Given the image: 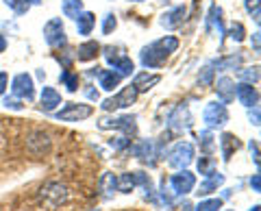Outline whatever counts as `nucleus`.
Listing matches in <instances>:
<instances>
[{"instance_id":"1","label":"nucleus","mask_w":261,"mask_h":211,"mask_svg":"<svg viewBox=\"0 0 261 211\" xmlns=\"http://www.w3.org/2000/svg\"><path fill=\"white\" fill-rule=\"evenodd\" d=\"M176 48H178V39L172 37V35H166V37L157 39V42H152L150 46L142 48L140 61H142L144 68H161L163 63H166V59L176 50Z\"/></svg>"},{"instance_id":"2","label":"nucleus","mask_w":261,"mask_h":211,"mask_svg":"<svg viewBox=\"0 0 261 211\" xmlns=\"http://www.w3.org/2000/svg\"><path fill=\"white\" fill-rule=\"evenodd\" d=\"M68 200H70V190L61 183L50 181V183H44L42 190H39V202H44V207L48 209H57L65 205Z\"/></svg>"},{"instance_id":"3","label":"nucleus","mask_w":261,"mask_h":211,"mask_svg":"<svg viewBox=\"0 0 261 211\" xmlns=\"http://www.w3.org/2000/svg\"><path fill=\"white\" fill-rule=\"evenodd\" d=\"M137 96H140V92H137V89H135L133 85H128V87H124V89H122L120 94L111 96V98H105V100H102V104H100V107H102L105 111L126 109V107H130V104H135Z\"/></svg>"},{"instance_id":"4","label":"nucleus","mask_w":261,"mask_h":211,"mask_svg":"<svg viewBox=\"0 0 261 211\" xmlns=\"http://www.w3.org/2000/svg\"><path fill=\"white\" fill-rule=\"evenodd\" d=\"M194 155H196V150H194V146L190 142H178V144H174V148L170 150L168 164L172 168L183 170L194 161Z\"/></svg>"},{"instance_id":"5","label":"nucleus","mask_w":261,"mask_h":211,"mask_svg":"<svg viewBox=\"0 0 261 211\" xmlns=\"http://www.w3.org/2000/svg\"><path fill=\"white\" fill-rule=\"evenodd\" d=\"M98 126L102 131H109V128H118V131H124L128 137L137 133V118L135 116H118V118H100L98 120Z\"/></svg>"},{"instance_id":"6","label":"nucleus","mask_w":261,"mask_h":211,"mask_svg":"<svg viewBox=\"0 0 261 211\" xmlns=\"http://www.w3.org/2000/svg\"><path fill=\"white\" fill-rule=\"evenodd\" d=\"M44 37H46V44L50 48H61L68 44V35H65V29L59 18H53L46 22L44 27Z\"/></svg>"},{"instance_id":"7","label":"nucleus","mask_w":261,"mask_h":211,"mask_svg":"<svg viewBox=\"0 0 261 211\" xmlns=\"http://www.w3.org/2000/svg\"><path fill=\"white\" fill-rule=\"evenodd\" d=\"M202 120H205L207 128H218L228 122V111L224 102H209L205 111H202Z\"/></svg>"},{"instance_id":"8","label":"nucleus","mask_w":261,"mask_h":211,"mask_svg":"<svg viewBox=\"0 0 261 211\" xmlns=\"http://www.w3.org/2000/svg\"><path fill=\"white\" fill-rule=\"evenodd\" d=\"M94 113V109L89 104H79V102H70L65 104L61 111H57V120H63V122H81V120H87Z\"/></svg>"},{"instance_id":"9","label":"nucleus","mask_w":261,"mask_h":211,"mask_svg":"<svg viewBox=\"0 0 261 211\" xmlns=\"http://www.w3.org/2000/svg\"><path fill=\"white\" fill-rule=\"evenodd\" d=\"M11 94L15 98H22V100H33L35 96V83H33V76L31 74H18L11 81Z\"/></svg>"},{"instance_id":"10","label":"nucleus","mask_w":261,"mask_h":211,"mask_svg":"<svg viewBox=\"0 0 261 211\" xmlns=\"http://www.w3.org/2000/svg\"><path fill=\"white\" fill-rule=\"evenodd\" d=\"M170 128H172L174 133H183L187 131V128L192 126V113H190V107L183 102V104H178V107L170 113Z\"/></svg>"},{"instance_id":"11","label":"nucleus","mask_w":261,"mask_h":211,"mask_svg":"<svg viewBox=\"0 0 261 211\" xmlns=\"http://www.w3.org/2000/svg\"><path fill=\"white\" fill-rule=\"evenodd\" d=\"M27 148L35 157H42V155H46V152L50 150V137H48L44 131H35L27 140Z\"/></svg>"},{"instance_id":"12","label":"nucleus","mask_w":261,"mask_h":211,"mask_svg":"<svg viewBox=\"0 0 261 211\" xmlns=\"http://www.w3.org/2000/svg\"><path fill=\"white\" fill-rule=\"evenodd\" d=\"M170 183H172V188H174L176 194H190L194 190V185H196V176L190 172V170L183 168V172L172 174Z\"/></svg>"},{"instance_id":"13","label":"nucleus","mask_w":261,"mask_h":211,"mask_svg":"<svg viewBox=\"0 0 261 211\" xmlns=\"http://www.w3.org/2000/svg\"><path fill=\"white\" fill-rule=\"evenodd\" d=\"M235 96H238V100H240L246 109L257 107V104H259V94H257V89L252 87L250 83H240V85H235Z\"/></svg>"},{"instance_id":"14","label":"nucleus","mask_w":261,"mask_h":211,"mask_svg":"<svg viewBox=\"0 0 261 211\" xmlns=\"http://www.w3.org/2000/svg\"><path fill=\"white\" fill-rule=\"evenodd\" d=\"M185 15H187V9L185 7H174V9H170V11H166L161 15V20H159V24L163 29H168V31H172V29H178L183 24V20H185Z\"/></svg>"},{"instance_id":"15","label":"nucleus","mask_w":261,"mask_h":211,"mask_svg":"<svg viewBox=\"0 0 261 211\" xmlns=\"http://www.w3.org/2000/svg\"><path fill=\"white\" fill-rule=\"evenodd\" d=\"M61 104V94L55 87H44L42 89V111L53 113Z\"/></svg>"},{"instance_id":"16","label":"nucleus","mask_w":261,"mask_h":211,"mask_svg":"<svg viewBox=\"0 0 261 211\" xmlns=\"http://www.w3.org/2000/svg\"><path fill=\"white\" fill-rule=\"evenodd\" d=\"M216 92L220 96V100H222L224 104H228L233 98H235V83L228 76H222V78H218V83H216Z\"/></svg>"},{"instance_id":"17","label":"nucleus","mask_w":261,"mask_h":211,"mask_svg":"<svg viewBox=\"0 0 261 211\" xmlns=\"http://www.w3.org/2000/svg\"><path fill=\"white\" fill-rule=\"evenodd\" d=\"M133 155L137 157V159H142V161H150V164H154V144H152V140H140L137 142L133 148Z\"/></svg>"},{"instance_id":"18","label":"nucleus","mask_w":261,"mask_h":211,"mask_svg":"<svg viewBox=\"0 0 261 211\" xmlns=\"http://www.w3.org/2000/svg\"><path fill=\"white\" fill-rule=\"evenodd\" d=\"M161 81L159 74H148V72H140L135 78H133V87L137 89V92H148V89H152L154 85H157Z\"/></svg>"},{"instance_id":"19","label":"nucleus","mask_w":261,"mask_h":211,"mask_svg":"<svg viewBox=\"0 0 261 211\" xmlns=\"http://www.w3.org/2000/svg\"><path fill=\"white\" fill-rule=\"evenodd\" d=\"M98 81H100V87L105 92H113V89L120 85L122 76L116 70H98Z\"/></svg>"},{"instance_id":"20","label":"nucleus","mask_w":261,"mask_h":211,"mask_svg":"<svg viewBox=\"0 0 261 211\" xmlns=\"http://www.w3.org/2000/svg\"><path fill=\"white\" fill-rule=\"evenodd\" d=\"M98 190L102 192L105 198H111L113 194L118 192V176L113 174V172H105L100 176V181H98Z\"/></svg>"},{"instance_id":"21","label":"nucleus","mask_w":261,"mask_h":211,"mask_svg":"<svg viewBox=\"0 0 261 211\" xmlns=\"http://www.w3.org/2000/svg\"><path fill=\"white\" fill-rule=\"evenodd\" d=\"M238 148H240V140H238V137H235L233 133H222V137H220V150H222V159L228 161Z\"/></svg>"},{"instance_id":"22","label":"nucleus","mask_w":261,"mask_h":211,"mask_svg":"<svg viewBox=\"0 0 261 211\" xmlns=\"http://www.w3.org/2000/svg\"><path fill=\"white\" fill-rule=\"evenodd\" d=\"M96 27V15L92 11H81L76 15V29H79V35H89Z\"/></svg>"},{"instance_id":"23","label":"nucleus","mask_w":261,"mask_h":211,"mask_svg":"<svg viewBox=\"0 0 261 211\" xmlns=\"http://www.w3.org/2000/svg\"><path fill=\"white\" fill-rule=\"evenodd\" d=\"M98 52H100V44L98 42H85V44L79 46L76 57H79V61H92L98 57Z\"/></svg>"},{"instance_id":"24","label":"nucleus","mask_w":261,"mask_h":211,"mask_svg":"<svg viewBox=\"0 0 261 211\" xmlns=\"http://www.w3.org/2000/svg\"><path fill=\"white\" fill-rule=\"evenodd\" d=\"M222 183H224V174H220V172L207 176V181L200 183V188H198V196H207V194L216 192L218 185H222Z\"/></svg>"},{"instance_id":"25","label":"nucleus","mask_w":261,"mask_h":211,"mask_svg":"<svg viewBox=\"0 0 261 211\" xmlns=\"http://www.w3.org/2000/svg\"><path fill=\"white\" fill-rule=\"evenodd\" d=\"M61 11H63L65 18L76 20V15L83 11V0H63V3H61Z\"/></svg>"},{"instance_id":"26","label":"nucleus","mask_w":261,"mask_h":211,"mask_svg":"<svg viewBox=\"0 0 261 211\" xmlns=\"http://www.w3.org/2000/svg\"><path fill=\"white\" fill-rule=\"evenodd\" d=\"M111 66L116 68V72H118L120 76H130V74H133V72H135V63L130 61L126 55H124V57H120L118 61H113Z\"/></svg>"},{"instance_id":"27","label":"nucleus","mask_w":261,"mask_h":211,"mask_svg":"<svg viewBox=\"0 0 261 211\" xmlns=\"http://www.w3.org/2000/svg\"><path fill=\"white\" fill-rule=\"evenodd\" d=\"M133 190H135V178H133V172L120 174V176H118V192H122V194H130Z\"/></svg>"},{"instance_id":"28","label":"nucleus","mask_w":261,"mask_h":211,"mask_svg":"<svg viewBox=\"0 0 261 211\" xmlns=\"http://www.w3.org/2000/svg\"><path fill=\"white\" fill-rule=\"evenodd\" d=\"M59 81H61L65 87H68V92H76V89H79V74H74V72L63 70L61 76H59Z\"/></svg>"},{"instance_id":"29","label":"nucleus","mask_w":261,"mask_h":211,"mask_svg":"<svg viewBox=\"0 0 261 211\" xmlns=\"http://www.w3.org/2000/svg\"><path fill=\"white\" fill-rule=\"evenodd\" d=\"M5 5L9 7V9H13V13H18V15H24L29 9H31V0H5Z\"/></svg>"},{"instance_id":"30","label":"nucleus","mask_w":261,"mask_h":211,"mask_svg":"<svg viewBox=\"0 0 261 211\" xmlns=\"http://www.w3.org/2000/svg\"><path fill=\"white\" fill-rule=\"evenodd\" d=\"M228 35H231L233 42H244V37H246V29H244V24L242 22H233L231 24V29H228Z\"/></svg>"},{"instance_id":"31","label":"nucleus","mask_w":261,"mask_h":211,"mask_svg":"<svg viewBox=\"0 0 261 211\" xmlns=\"http://www.w3.org/2000/svg\"><path fill=\"white\" fill-rule=\"evenodd\" d=\"M100 50L105 52V57H107V61H109V63L118 61L120 57H124V48H122V46H116V48H113V46H107V48H100Z\"/></svg>"},{"instance_id":"32","label":"nucleus","mask_w":261,"mask_h":211,"mask_svg":"<svg viewBox=\"0 0 261 211\" xmlns=\"http://www.w3.org/2000/svg\"><path fill=\"white\" fill-rule=\"evenodd\" d=\"M238 76L242 81H246V83H257L259 81V68H244L238 72Z\"/></svg>"},{"instance_id":"33","label":"nucleus","mask_w":261,"mask_h":211,"mask_svg":"<svg viewBox=\"0 0 261 211\" xmlns=\"http://www.w3.org/2000/svg\"><path fill=\"white\" fill-rule=\"evenodd\" d=\"M116 27H118L116 15H113V13H107V15H105V20H102V35H111L113 31H116Z\"/></svg>"},{"instance_id":"34","label":"nucleus","mask_w":261,"mask_h":211,"mask_svg":"<svg viewBox=\"0 0 261 211\" xmlns=\"http://www.w3.org/2000/svg\"><path fill=\"white\" fill-rule=\"evenodd\" d=\"M198 170H200V174H205V176L216 174L214 159H209V157H200V161H198Z\"/></svg>"},{"instance_id":"35","label":"nucleus","mask_w":261,"mask_h":211,"mask_svg":"<svg viewBox=\"0 0 261 211\" xmlns=\"http://www.w3.org/2000/svg\"><path fill=\"white\" fill-rule=\"evenodd\" d=\"M220 207H222V200H220V198H211V200H202V202H198L196 211H218Z\"/></svg>"},{"instance_id":"36","label":"nucleus","mask_w":261,"mask_h":211,"mask_svg":"<svg viewBox=\"0 0 261 211\" xmlns=\"http://www.w3.org/2000/svg\"><path fill=\"white\" fill-rule=\"evenodd\" d=\"M211 78H214V66L202 68L200 74H198V83L200 85H211Z\"/></svg>"},{"instance_id":"37","label":"nucleus","mask_w":261,"mask_h":211,"mask_svg":"<svg viewBox=\"0 0 261 211\" xmlns=\"http://www.w3.org/2000/svg\"><path fill=\"white\" fill-rule=\"evenodd\" d=\"M211 140H214V137H211L209 131L200 133V144H202V150H205V152H211V148H214V142H211Z\"/></svg>"},{"instance_id":"38","label":"nucleus","mask_w":261,"mask_h":211,"mask_svg":"<svg viewBox=\"0 0 261 211\" xmlns=\"http://www.w3.org/2000/svg\"><path fill=\"white\" fill-rule=\"evenodd\" d=\"M111 146L116 150H124L130 146V140H128V135H122V137H116V140H111Z\"/></svg>"},{"instance_id":"39","label":"nucleus","mask_w":261,"mask_h":211,"mask_svg":"<svg viewBox=\"0 0 261 211\" xmlns=\"http://www.w3.org/2000/svg\"><path fill=\"white\" fill-rule=\"evenodd\" d=\"M246 11L259 22V0H246Z\"/></svg>"},{"instance_id":"40","label":"nucleus","mask_w":261,"mask_h":211,"mask_svg":"<svg viewBox=\"0 0 261 211\" xmlns=\"http://www.w3.org/2000/svg\"><path fill=\"white\" fill-rule=\"evenodd\" d=\"M248 148H250V155H252V159H255V164L259 166V144L252 140V142L248 144Z\"/></svg>"},{"instance_id":"41","label":"nucleus","mask_w":261,"mask_h":211,"mask_svg":"<svg viewBox=\"0 0 261 211\" xmlns=\"http://www.w3.org/2000/svg\"><path fill=\"white\" fill-rule=\"evenodd\" d=\"M7 87H9V76H7L5 72H0V96L7 92Z\"/></svg>"},{"instance_id":"42","label":"nucleus","mask_w":261,"mask_h":211,"mask_svg":"<svg viewBox=\"0 0 261 211\" xmlns=\"http://www.w3.org/2000/svg\"><path fill=\"white\" fill-rule=\"evenodd\" d=\"M248 118H250V122H252V124L259 126V107H250Z\"/></svg>"},{"instance_id":"43","label":"nucleus","mask_w":261,"mask_h":211,"mask_svg":"<svg viewBox=\"0 0 261 211\" xmlns=\"http://www.w3.org/2000/svg\"><path fill=\"white\" fill-rule=\"evenodd\" d=\"M5 107H11V109H22V104H20V100L15 98V96H13V98H9V96H7V98H5Z\"/></svg>"},{"instance_id":"44","label":"nucleus","mask_w":261,"mask_h":211,"mask_svg":"<svg viewBox=\"0 0 261 211\" xmlns=\"http://www.w3.org/2000/svg\"><path fill=\"white\" fill-rule=\"evenodd\" d=\"M250 188L255 190V192H261V176L259 174H255V176L250 178Z\"/></svg>"},{"instance_id":"45","label":"nucleus","mask_w":261,"mask_h":211,"mask_svg":"<svg viewBox=\"0 0 261 211\" xmlns=\"http://www.w3.org/2000/svg\"><path fill=\"white\" fill-rule=\"evenodd\" d=\"M89 89H87V96H89V98H92V100H98V92H96V89H92V85H87Z\"/></svg>"},{"instance_id":"46","label":"nucleus","mask_w":261,"mask_h":211,"mask_svg":"<svg viewBox=\"0 0 261 211\" xmlns=\"http://www.w3.org/2000/svg\"><path fill=\"white\" fill-rule=\"evenodd\" d=\"M252 46H255V52H259V48H261V44H259V33L252 35Z\"/></svg>"},{"instance_id":"47","label":"nucleus","mask_w":261,"mask_h":211,"mask_svg":"<svg viewBox=\"0 0 261 211\" xmlns=\"http://www.w3.org/2000/svg\"><path fill=\"white\" fill-rule=\"evenodd\" d=\"M5 48H7V39L0 35V52H5Z\"/></svg>"},{"instance_id":"48","label":"nucleus","mask_w":261,"mask_h":211,"mask_svg":"<svg viewBox=\"0 0 261 211\" xmlns=\"http://www.w3.org/2000/svg\"><path fill=\"white\" fill-rule=\"evenodd\" d=\"M250 211H261V207H259V205H255V207H252Z\"/></svg>"},{"instance_id":"49","label":"nucleus","mask_w":261,"mask_h":211,"mask_svg":"<svg viewBox=\"0 0 261 211\" xmlns=\"http://www.w3.org/2000/svg\"><path fill=\"white\" fill-rule=\"evenodd\" d=\"M31 3H33V5H39V3H42V0H31Z\"/></svg>"},{"instance_id":"50","label":"nucleus","mask_w":261,"mask_h":211,"mask_svg":"<svg viewBox=\"0 0 261 211\" xmlns=\"http://www.w3.org/2000/svg\"><path fill=\"white\" fill-rule=\"evenodd\" d=\"M128 3H142V0H128Z\"/></svg>"},{"instance_id":"51","label":"nucleus","mask_w":261,"mask_h":211,"mask_svg":"<svg viewBox=\"0 0 261 211\" xmlns=\"http://www.w3.org/2000/svg\"><path fill=\"white\" fill-rule=\"evenodd\" d=\"M94 211H96V209H94Z\"/></svg>"}]
</instances>
